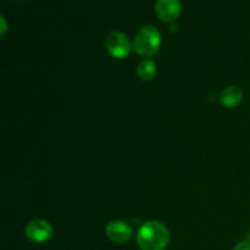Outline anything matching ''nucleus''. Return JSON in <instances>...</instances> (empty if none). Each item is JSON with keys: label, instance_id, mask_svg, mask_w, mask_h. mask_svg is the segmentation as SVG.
I'll return each mask as SVG.
<instances>
[{"label": "nucleus", "instance_id": "f257e3e1", "mask_svg": "<svg viewBox=\"0 0 250 250\" xmlns=\"http://www.w3.org/2000/svg\"><path fill=\"white\" fill-rule=\"evenodd\" d=\"M137 243L142 250H165L170 243V232L163 222L151 220L139 229Z\"/></svg>", "mask_w": 250, "mask_h": 250}, {"label": "nucleus", "instance_id": "f03ea898", "mask_svg": "<svg viewBox=\"0 0 250 250\" xmlns=\"http://www.w3.org/2000/svg\"><path fill=\"white\" fill-rule=\"evenodd\" d=\"M161 45V33L155 26H144L137 32L133 50L141 58H153Z\"/></svg>", "mask_w": 250, "mask_h": 250}, {"label": "nucleus", "instance_id": "7ed1b4c3", "mask_svg": "<svg viewBox=\"0 0 250 250\" xmlns=\"http://www.w3.org/2000/svg\"><path fill=\"white\" fill-rule=\"evenodd\" d=\"M105 49L116 59H125L131 51V43L128 37L122 32H110L105 38Z\"/></svg>", "mask_w": 250, "mask_h": 250}, {"label": "nucleus", "instance_id": "20e7f679", "mask_svg": "<svg viewBox=\"0 0 250 250\" xmlns=\"http://www.w3.org/2000/svg\"><path fill=\"white\" fill-rule=\"evenodd\" d=\"M24 234L26 238L33 243H44L50 239L53 234V227L45 220H33L26 226Z\"/></svg>", "mask_w": 250, "mask_h": 250}, {"label": "nucleus", "instance_id": "39448f33", "mask_svg": "<svg viewBox=\"0 0 250 250\" xmlns=\"http://www.w3.org/2000/svg\"><path fill=\"white\" fill-rule=\"evenodd\" d=\"M131 226L127 222L121 221V220H115L111 221L106 226V236L114 243H126L132 238Z\"/></svg>", "mask_w": 250, "mask_h": 250}, {"label": "nucleus", "instance_id": "423d86ee", "mask_svg": "<svg viewBox=\"0 0 250 250\" xmlns=\"http://www.w3.org/2000/svg\"><path fill=\"white\" fill-rule=\"evenodd\" d=\"M155 14L165 22L175 21L181 14L180 0H156Z\"/></svg>", "mask_w": 250, "mask_h": 250}, {"label": "nucleus", "instance_id": "0eeeda50", "mask_svg": "<svg viewBox=\"0 0 250 250\" xmlns=\"http://www.w3.org/2000/svg\"><path fill=\"white\" fill-rule=\"evenodd\" d=\"M242 102H243V92L241 88L236 87V85L226 87L220 94V103L229 109H234V107L239 106Z\"/></svg>", "mask_w": 250, "mask_h": 250}, {"label": "nucleus", "instance_id": "6e6552de", "mask_svg": "<svg viewBox=\"0 0 250 250\" xmlns=\"http://www.w3.org/2000/svg\"><path fill=\"white\" fill-rule=\"evenodd\" d=\"M137 76L139 77V80L142 81H148L154 80V77L156 76V65L154 61L151 60H143L137 67Z\"/></svg>", "mask_w": 250, "mask_h": 250}, {"label": "nucleus", "instance_id": "1a4fd4ad", "mask_svg": "<svg viewBox=\"0 0 250 250\" xmlns=\"http://www.w3.org/2000/svg\"><path fill=\"white\" fill-rule=\"evenodd\" d=\"M7 27H9V24H7L6 19H5V17L0 14V37L4 36V34L6 33Z\"/></svg>", "mask_w": 250, "mask_h": 250}, {"label": "nucleus", "instance_id": "9d476101", "mask_svg": "<svg viewBox=\"0 0 250 250\" xmlns=\"http://www.w3.org/2000/svg\"><path fill=\"white\" fill-rule=\"evenodd\" d=\"M232 250H250V241H243L237 244Z\"/></svg>", "mask_w": 250, "mask_h": 250}]
</instances>
